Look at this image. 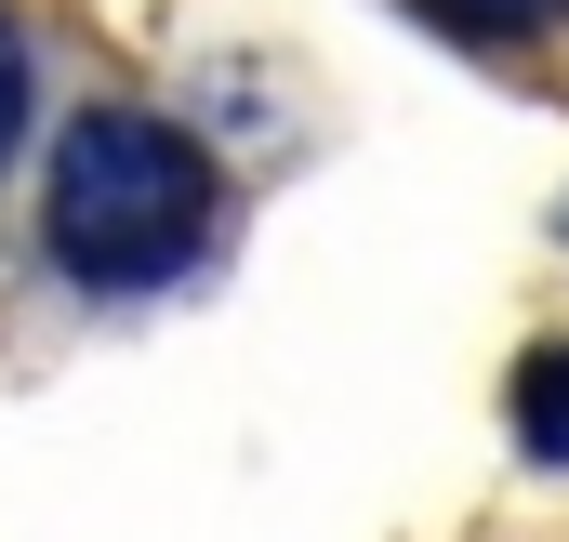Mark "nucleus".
Listing matches in <instances>:
<instances>
[{
	"label": "nucleus",
	"instance_id": "nucleus-1",
	"mask_svg": "<svg viewBox=\"0 0 569 542\" xmlns=\"http://www.w3.org/2000/svg\"><path fill=\"white\" fill-rule=\"evenodd\" d=\"M226 225V172L212 145L146 120V107H80L67 145H53V185H40V252L67 291L93 304H133V291H172V278L212 252Z\"/></svg>",
	"mask_w": 569,
	"mask_h": 542
},
{
	"label": "nucleus",
	"instance_id": "nucleus-2",
	"mask_svg": "<svg viewBox=\"0 0 569 542\" xmlns=\"http://www.w3.org/2000/svg\"><path fill=\"white\" fill-rule=\"evenodd\" d=\"M517 450L530 463H569V344H543L517 371Z\"/></svg>",
	"mask_w": 569,
	"mask_h": 542
},
{
	"label": "nucleus",
	"instance_id": "nucleus-3",
	"mask_svg": "<svg viewBox=\"0 0 569 542\" xmlns=\"http://www.w3.org/2000/svg\"><path fill=\"white\" fill-rule=\"evenodd\" d=\"M27 107H40V93H27V27L0 13V159L27 145Z\"/></svg>",
	"mask_w": 569,
	"mask_h": 542
},
{
	"label": "nucleus",
	"instance_id": "nucleus-4",
	"mask_svg": "<svg viewBox=\"0 0 569 542\" xmlns=\"http://www.w3.org/2000/svg\"><path fill=\"white\" fill-rule=\"evenodd\" d=\"M437 13H450V27H490V40H503V27H557L569 0H437Z\"/></svg>",
	"mask_w": 569,
	"mask_h": 542
}]
</instances>
